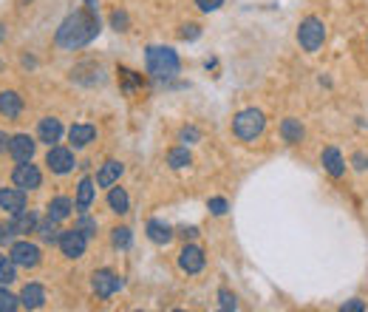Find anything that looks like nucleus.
Segmentation results:
<instances>
[{"label": "nucleus", "mask_w": 368, "mask_h": 312, "mask_svg": "<svg viewBox=\"0 0 368 312\" xmlns=\"http://www.w3.org/2000/svg\"><path fill=\"white\" fill-rule=\"evenodd\" d=\"M9 142H12V136H9L6 131H0V156L9 153Z\"/></svg>", "instance_id": "43"}, {"label": "nucleus", "mask_w": 368, "mask_h": 312, "mask_svg": "<svg viewBox=\"0 0 368 312\" xmlns=\"http://www.w3.org/2000/svg\"><path fill=\"white\" fill-rule=\"evenodd\" d=\"M348 165H351V171H357V174H368V153H365V150H354V153L348 156Z\"/></svg>", "instance_id": "34"}, {"label": "nucleus", "mask_w": 368, "mask_h": 312, "mask_svg": "<svg viewBox=\"0 0 368 312\" xmlns=\"http://www.w3.org/2000/svg\"><path fill=\"white\" fill-rule=\"evenodd\" d=\"M57 247H60V253H63L68 261H77V258L85 256V250H88V239H85L77 227H68V230H60Z\"/></svg>", "instance_id": "9"}, {"label": "nucleus", "mask_w": 368, "mask_h": 312, "mask_svg": "<svg viewBox=\"0 0 368 312\" xmlns=\"http://www.w3.org/2000/svg\"><path fill=\"white\" fill-rule=\"evenodd\" d=\"M122 287H125L122 275H119V272H114V270H108V267L94 270V275H91V289H94V295H97V298H102V301L114 298Z\"/></svg>", "instance_id": "8"}, {"label": "nucleus", "mask_w": 368, "mask_h": 312, "mask_svg": "<svg viewBox=\"0 0 368 312\" xmlns=\"http://www.w3.org/2000/svg\"><path fill=\"white\" fill-rule=\"evenodd\" d=\"M94 199H97V179L82 176V179H80V185H77L74 210H77V213H88V210H91V205H94Z\"/></svg>", "instance_id": "18"}, {"label": "nucleus", "mask_w": 368, "mask_h": 312, "mask_svg": "<svg viewBox=\"0 0 368 312\" xmlns=\"http://www.w3.org/2000/svg\"><path fill=\"white\" fill-rule=\"evenodd\" d=\"M145 66H147V74L159 83H167L181 71V60L170 46H147Z\"/></svg>", "instance_id": "2"}, {"label": "nucleus", "mask_w": 368, "mask_h": 312, "mask_svg": "<svg viewBox=\"0 0 368 312\" xmlns=\"http://www.w3.org/2000/svg\"><path fill=\"white\" fill-rule=\"evenodd\" d=\"M219 306L230 312V309H238V301H235V295H233L230 289H224V287H221V289H219Z\"/></svg>", "instance_id": "38"}, {"label": "nucleus", "mask_w": 368, "mask_h": 312, "mask_svg": "<svg viewBox=\"0 0 368 312\" xmlns=\"http://www.w3.org/2000/svg\"><path fill=\"white\" fill-rule=\"evenodd\" d=\"M85 9H91V12H97V0H85Z\"/></svg>", "instance_id": "45"}, {"label": "nucleus", "mask_w": 368, "mask_h": 312, "mask_svg": "<svg viewBox=\"0 0 368 312\" xmlns=\"http://www.w3.org/2000/svg\"><path fill=\"white\" fill-rule=\"evenodd\" d=\"M105 80H108V74H105L102 63H97V60H82L71 68V83H77V85L97 88V85H105Z\"/></svg>", "instance_id": "7"}, {"label": "nucleus", "mask_w": 368, "mask_h": 312, "mask_svg": "<svg viewBox=\"0 0 368 312\" xmlns=\"http://www.w3.org/2000/svg\"><path fill=\"white\" fill-rule=\"evenodd\" d=\"M35 150H37V142L29 133H15L12 142H9V156H12L15 162H32L35 160Z\"/></svg>", "instance_id": "14"}, {"label": "nucleus", "mask_w": 368, "mask_h": 312, "mask_svg": "<svg viewBox=\"0 0 368 312\" xmlns=\"http://www.w3.org/2000/svg\"><path fill=\"white\" fill-rule=\"evenodd\" d=\"M15 236H18V233H15L12 219H9V222H0V244H4V247H6V244H12V241H15Z\"/></svg>", "instance_id": "39"}, {"label": "nucleus", "mask_w": 368, "mask_h": 312, "mask_svg": "<svg viewBox=\"0 0 368 312\" xmlns=\"http://www.w3.org/2000/svg\"><path fill=\"white\" fill-rule=\"evenodd\" d=\"M63 133H66V128H63V122L57 119V116H43L40 122H37V139L43 142V145H57L60 139H63Z\"/></svg>", "instance_id": "17"}, {"label": "nucleus", "mask_w": 368, "mask_h": 312, "mask_svg": "<svg viewBox=\"0 0 368 312\" xmlns=\"http://www.w3.org/2000/svg\"><path fill=\"white\" fill-rule=\"evenodd\" d=\"M266 131V116L261 108H244L233 116V136L241 142H255Z\"/></svg>", "instance_id": "4"}, {"label": "nucleus", "mask_w": 368, "mask_h": 312, "mask_svg": "<svg viewBox=\"0 0 368 312\" xmlns=\"http://www.w3.org/2000/svg\"><path fill=\"white\" fill-rule=\"evenodd\" d=\"M20 309V295L9 292L6 284H0V312H15Z\"/></svg>", "instance_id": "32"}, {"label": "nucleus", "mask_w": 368, "mask_h": 312, "mask_svg": "<svg viewBox=\"0 0 368 312\" xmlns=\"http://www.w3.org/2000/svg\"><path fill=\"white\" fill-rule=\"evenodd\" d=\"M46 168L54 174V176H68L74 168H77V156H74V148L68 145H51L46 150Z\"/></svg>", "instance_id": "5"}, {"label": "nucleus", "mask_w": 368, "mask_h": 312, "mask_svg": "<svg viewBox=\"0 0 368 312\" xmlns=\"http://www.w3.org/2000/svg\"><path fill=\"white\" fill-rule=\"evenodd\" d=\"M119 80H122V85H125V94H133L136 88H142L145 85V77L139 74V71H130V68H125V66H119Z\"/></svg>", "instance_id": "29"}, {"label": "nucleus", "mask_w": 368, "mask_h": 312, "mask_svg": "<svg viewBox=\"0 0 368 312\" xmlns=\"http://www.w3.org/2000/svg\"><path fill=\"white\" fill-rule=\"evenodd\" d=\"M6 37H9V29H6V23H0V43H6Z\"/></svg>", "instance_id": "44"}, {"label": "nucleus", "mask_w": 368, "mask_h": 312, "mask_svg": "<svg viewBox=\"0 0 368 312\" xmlns=\"http://www.w3.org/2000/svg\"><path fill=\"white\" fill-rule=\"evenodd\" d=\"M9 256H12V261H15L18 267H23V270H35V267H40V261H43L40 244L29 241L26 236H23L20 241H12V244H9Z\"/></svg>", "instance_id": "6"}, {"label": "nucleus", "mask_w": 368, "mask_h": 312, "mask_svg": "<svg viewBox=\"0 0 368 312\" xmlns=\"http://www.w3.org/2000/svg\"><path fill=\"white\" fill-rule=\"evenodd\" d=\"M18 281V264L12 261V256H0V284H15Z\"/></svg>", "instance_id": "31"}, {"label": "nucleus", "mask_w": 368, "mask_h": 312, "mask_svg": "<svg viewBox=\"0 0 368 312\" xmlns=\"http://www.w3.org/2000/svg\"><path fill=\"white\" fill-rule=\"evenodd\" d=\"M37 239H40L43 244H57V239H60V222H54L51 216L40 219V224H37Z\"/></svg>", "instance_id": "27"}, {"label": "nucleus", "mask_w": 368, "mask_h": 312, "mask_svg": "<svg viewBox=\"0 0 368 312\" xmlns=\"http://www.w3.org/2000/svg\"><path fill=\"white\" fill-rule=\"evenodd\" d=\"M326 35H329V29H326L323 18H317V15H306V18L298 23L295 40H298V46H300L306 54H317V52L326 46Z\"/></svg>", "instance_id": "3"}, {"label": "nucleus", "mask_w": 368, "mask_h": 312, "mask_svg": "<svg viewBox=\"0 0 368 312\" xmlns=\"http://www.w3.org/2000/svg\"><path fill=\"white\" fill-rule=\"evenodd\" d=\"M176 236H178V239H184V241H196V239H199V227H196V224H190V227H181Z\"/></svg>", "instance_id": "42"}, {"label": "nucleus", "mask_w": 368, "mask_h": 312, "mask_svg": "<svg viewBox=\"0 0 368 312\" xmlns=\"http://www.w3.org/2000/svg\"><path fill=\"white\" fill-rule=\"evenodd\" d=\"M368 306H365V301H360V298H348L345 304H340V312H365Z\"/></svg>", "instance_id": "41"}, {"label": "nucleus", "mask_w": 368, "mask_h": 312, "mask_svg": "<svg viewBox=\"0 0 368 312\" xmlns=\"http://www.w3.org/2000/svg\"><path fill=\"white\" fill-rule=\"evenodd\" d=\"M164 160H167V165H170L173 171H184V168L193 165V153L188 150V145H176V148L167 150Z\"/></svg>", "instance_id": "26"}, {"label": "nucleus", "mask_w": 368, "mask_h": 312, "mask_svg": "<svg viewBox=\"0 0 368 312\" xmlns=\"http://www.w3.org/2000/svg\"><path fill=\"white\" fill-rule=\"evenodd\" d=\"M26 205H29V196H26L23 188H18V185L15 188H0V210L4 213H9V216L23 213Z\"/></svg>", "instance_id": "13"}, {"label": "nucleus", "mask_w": 368, "mask_h": 312, "mask_svg": "<svg viewBox=\"0 0 368 312\" xmlns=\"http://www.w3.org/2000/svg\"><path fill=\"white\" fill-rule=\"evenodd\" d=\"M105 205H108V210H111V213H116V216L130 213V196H128V191H125V188H119V182H116L114 188H108Z\"/></svg>", "instance_id": "21"}, {"label": "nucleus", "mask_w": 368, "mask_h": 312, "mask_svg": "<svg viewBox=\"0 0 368 312\" xmlns=\"http://www.w3.org/2000/svg\"><path fill=\"white\" fill-rule=\"evenodd\" d=\"M74 227L91 241V239H97V233H99V222L94 219V216H88V213H77V219H74Z\"/></svg>", "instance_id": "28"}, {"label": "nucleus", "mask_w": 368, "mask_h": 312, "mask_svg": "<svg viewBox=\"0 0 368 312\" xmlns=\"http://www.w3.org/2000/svg\"><path fill=\"white\" fill-rule=\"evenodd\" d=\"M207 210H210L213 216H227L230 202H227L224 196H210V199H207Z\"/></svg>", "instance_id": "36"}, {"label": "nucleus", "mask_w": 368, "mask_h": 312, "mask_svg": "<svg viewBox=\"0 0 368 312\" xmlns=\"http://www.w3.org/2000/svg\"><path fill=\"white\" fill-rule=\"evenodd\" d=\"M178 37H181V40H188V43H193V40L202 37V26H199V23H184L181 32H178Z\"/></svg>", "instance_id": "37"}, {"label": "nucleus", "mask_w": 368, "mask_h": 312, "mask_svg": "<svg viewBox=\"0 0 368 312\" xmlns=\"http://www.w3.org/2000/svg\"><path fill=\"white\" fill-rule=\"evenodd\" d=\"M125 174V165L119 160H105L97 171V188H114Z\"/></svg>", "instance_id": "19"}, {"label": "nucleus", "mask_w": 368, "mask_h": 312, "mask_svg": "<svg viewBox=\"0 0 368 312\" xmlns=\"http://www.w3.org/2000/svg\"><path fill=\"white\" fill-rule=\"evenodd\" d=\"M23 114V97L18 91H0V116L20 119Z\"/></svg>", "instance_id": "22"}, {"label": "nucleus", "mask_w": 368, "mask_h": 312, "mask_svg": "<svg viewBox=\"0 0 368 312\" xmlns=\"http://www.w3.org/2000/svg\"><path fill=\"white\" fill-rule=\"evenodd\" d=\"M111 244H114V250H130V244H133V233H130V227L116 224V227L111 230Z\"/></svg>", "instance_id": "30"}, {"label": "nucleus", "mask_w": 368, "mask_h": 312, "mask_svg": "<svg viewBox=\"0 0 368 312\" xmlns=\"http://www.w3.org/2000/svg\"><path fill=\"white\" fill-rule=\"evenodd\" d=\"M97 136H99V131H97V125H91V122H77V125L68 128V145H71L74 150H85L88 145L97 142Z\"/></svg>", "instance_id": "15"}, {"label": "nucleus", "mask_w": 368, "mask_h": 312, "mask_svg": "<svg viewBox=\"0 0 368 312\" xmlns=\"http://www.w3.org/2000/svg\"><path fill=\"white\" fill-rule=\"evenodd\" d=\"M178 142H184V145H196V142H202V131H199L196 125H184V128L178 131Z\"/></svg>", "instance_id": "35"}, {"label": "nucleus", "mask_w": 368, "mask_h": 312, "mask_svg": "<svg viewBox=\"0 0 368 312\" xmlns=\"http://www.w3.org/2000/svg\"><path fill=\"white\" fill-rule=\"evenodd\" d=\"M102 32V23H99V15L91 12V9H77L71 12L54 32V46L60 52H80L85 49L88 43H94Z\"/></svg>", "instance_id": "1"}, {"label": "nucleus", "mask_w": 368, "mask_h": 312, "mask_svg": "<svg viewBox=\"0 0 368 312\" xmlns=\"http://www.w3.org/2000/svg\"><path fill=\"white\" fill-rule=\"evenodd\" d=\"M193 4H196V9H199V12L210 15V12H219V9L224 6V0H193Z\"/></svg>", "instance_id": "40"}, {"label": "nucleus", "mask_w": 368, "mask_h": 312, "mask_svg": "<svg viewBox=\"0 0 368 312\" xmlns=\"http://www.w3.org/2000/svg\"><path fill=\"white\" fill-rule=\"evenodd\" d=\"M204 264H207L204 250L199 244H193V241H184V247L178 250V270L188 272V275H199L204 270Z\"/></svg>", "instance_id": "10"}, {"label": "nucleus", "mask_w": 368, "mask_h": 312, "mask_svg": "<svg viewBox=\"0 0 368 312\" xmlns=\"http://www.w3.org/2000/svg\"><path fill=\"white\" fill-rule=\"evenodd\" d=\"M365 49H368V37H365Z\"/></svg>", "instance_id": "46"}, {"label": "nucleus", "mask_w": 368, "mask_h": 312, "mask_svg": "<svg viewBox=\"0 0 368 312\" xmlns=\"http://www.w3.org/2000/svg\"><path fill=\"white\" fill-rule=\"evenodd\" d=\"M12 182L18 188H23L26 193L29 191H40L43 188V171L37 165H32V162H18L15 171H12Z\"/></svg>", "instance_id": "11"}, {"label": "nucleus", "mask_w": 368, "mask_h": 312, "mask_svg": "<svg viewBox=\"0 0 368 312\" xmlns=\"http://www.w3.org/2000/svg\"><path fill=\"white\" fill-rule=\"evenodd\" d=\"M320 165H323V171L331 176V179H343L345 176V156H343V150L337 148V145H326L323 150H320Z\"/></svg>", "instance_id": "12"}, {"label": "nucleus", "mask_w": 368, "mask_h": 312, "mask_svg": "<svg viewBox=\"0 0 368 312\" xmlns=\"http://www.w3.org/2000/svg\"><path fill=\"white\" fill-rule=\"evenodd\" d=\"M0 68H4V63H0Z\"/></svg>", "instance_id": "47"}, {"label": "nucleus", "mask_w": 368, "mask_h": 312, "mask_svg": "<svg viewBox=\"0 0 368 312\" xmlns=\"http://www.w3.org/2000/svg\"><path fill=\"white\" fill-rule=\"evenodd\" d=\"M12 224H15V233L18 236H32L37 233V224H40V213L37 210H23V213H15L12 216Z\"/></svg>", "instance_id": "24"}, {"label": "nucleus", "mask_w": 368, "mask_h": 312, "mask_svg": "<svg viewBox=\"0 0 368 312\" xmlns=\"http://www.w3.org/2000/svg\"><path fill=\"white\" fill-rule=\"evenodd\" d=\"M145 236H147V241H153L156 247H167V244L176 239V230H173L167 222H161V219H147Z\"/></svg>", "instance_id": "16"}, {"label": "nucleus", "mask_w": 368, "mask_h": 312, "mask_svg": "<svg viewBox=\"0 0 368 312\" xmlns=\"http://www.w3.org/2000/svg\"><path fill=\"white\" fill-rule=\"evenodd\" d=\"M74 213V199L71 196H51V202L46 205V216H51L54 222H66Z\"/></svg>", "instance_id": "25"}, {"label": "nucleus", "mask_w": 368, "mask_h": 312, "mask_svg": "<svg viewBox=\"0 0 368 312\" xmlns=\"http://www.w3.org/2000/svg\"><path fill=\"white\" fill-rule=\"evenodd\" d=\"M278 133H281V139H283L286 145H300V142L306 139V128H303V122H300L298 116H286V119H281Z\"/></svg>", "instance_id": "20"}, {"label": "nucleus", "mask_w": 368, "mask_h": 312, "mask_svg": "<svg viewBox=\"0 0 368 312\" xmlns=\"http://www.w3.org/2000/svg\"><path fill=\"white\" fill-rule=\"evenodd\" d=\"M111 29L114 32H128L130 29V18H128L125 9H114L111 12Z\"/></svg>", "instance_id": "33"}, {"label": "nucleus", "mask_w": 368, "mask_h": 312, "mask_svg": "<svg viewBox=\"0 0 368 312\" xmlns=\"http://www.w3.org/2000/svg\"><path fill=\"white\" fill-rule=\"evenodd\" d=\"M20 306L23 309H40V306H46V287L37 284V281L26 284L23 292H20Z\"/></svg>", "instance_id": "23"}]
</instances>
